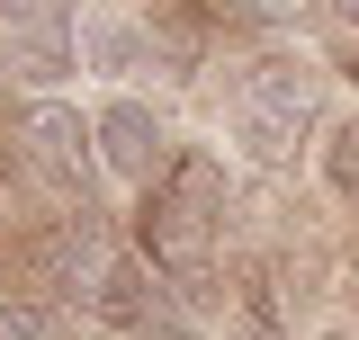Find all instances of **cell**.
Here are the masks:
<instances>
[{"instance_id":"6da1fadb","label":"cell","mask_w":359,"mask_h":340,"mask_svg":"<svg viewBox=\"0 0 359 340\" xmlns=\"http://www.w3.org/2000/svg\"><path fill=\"white\" fill-rule=\"evenodd\" d=\"M216 233H224V162L207 143H180L171 170H162V179L144 188V206H135V251L153 260L162 278H207Z\"/></svg>"},{"instance_id":"7a4b0ae2","label":"cell","mask_w":359,"mask_h":340,"mask_svg":"<svg viewBox=\"0 0 359 340\" xmlns=\"http://www.w3.org/2000/svg\"><path fill=\"white\" fill-rule=\"evenodd\" d=\"M306 126H314V90H306V72L278 63V54H261V63L243 72V90L224 99V134L243 143V162H261V170L297 162Z\"/></svg>"},{"instance_id":"3957f363","label":"cell","mask_w":359,"mask_h":340,"mask_svg":"<svg viewBox=\"0 0 359 340\" xmlns=\"http://www.w3.org/2000/svg\"><path fill=\"white\" fill-rule=\"evenodd\" d=\"M0 72L18 90H63L81 72V18L72 0H0Z\"/></svg>"},{"instance_id":"277c9868","label":"cell","mask_w":359,"mask_h":340,"mask_svg":"<svg viewBox=\"0 0 359 340\" xmlns=\"http://www.w3.org/2000/svg\"><path fill=\"white\" fill-rule=\"evenodd\" d=\"M99 170L108 179H126V188H153L162 170H171V126H162V108H144L135 90H117V99H99Z\"/></svg>"},{"instance_id":"5b68a950","label":"cell","mask_w":359,"mask_h":340,"mask_svg":"<svg viewBox=\"0 0 359 340\" xmlns=\"http://www.w3.org/2000/svg\"><path fill=\"white\" fill-rule=\"evenodd\" d=\"M18 143L36 153V170L54 179V188H90V170H99V126H81V108H72V99H54V90L27 99Z\"/></svg>"},{"instance_id":"8992f818","label":"cell","mask_w":359,"mask_h":340,"mask_svg":"<svg viewBox=\"0 0 359 340\" xmlns=\"http://www.w3.org/2000/svg\"><path fill=\"white\" fill-rule=\"evenodd\" d=\"M144 27H153V63H162L171 81H198V72H207L216 18H207L198 0H153V9H144Z\"/></svg>"},{"instance_id":"52a82bcc","label":"cell","mask_w":359,"mask_h":340,"mask_svg":"<svg viewBox=\"0 0 359 340\" xmlns=\"http://www.w3.org/2000/svg\"><path fill=\"white\" fill-rule=\"evenodd\" d=\"M81 72H108V81L162 72V63H153V27H144V18H117V9L81 18Z\"/></svg>"},{"instance_id":"ba28073f","label":"cell","mask_w":359,"mask_h":340,"mask_svg":"<svg viewBox=\"0 0 359 340\" xmlns=\"http://www.w3.org/2000/svg\"><path fill=\"white\" fill-rule=\"evenodd\" d=\"M323 188H332V197H351V206H359V108H351V117H332V126H323Z\"/></svg>"},{"instance_id":"9c48e42d","label":"cell","mask_w":359,"mask_h":340,"mask_svg":"<svg viewBox=\"0 0 359 340\" xmlns=\"http://www.w3.org/2000/svg\"><path fill=\"white\" fill-rule=\"evenodd\" d=\"M0 340H45V313L27 296H0Z\"/></svg>"},{"instance_id":"30bf717a","label":"cell","mask_w":359,"mask_h":340,"mask_svg":"<svg viewBox=\"0 0 359 340\" xmlns=\"http://www.w3.org/2000/svg\"><path fill=\"white\" fill-rule=\"evenodd\" d=\"M252 9H261V18H287V9H297V0H252Z\"/></svg>"},{"instance_id":"8fae6325","label":"cell","mask_w":359,"mask_h":340,"mask_svg":"<svg viewBox=\"0 0 359 340\" xmlns=\"http://www.w3.org/2000/svg\"><path fill=\"white\" fill-rule=\"evenodd\" d=\"M341 18H359V0H341Z\"/></svg>"},{"instance_id":"7c38bea8","label":"cell","mask_w":359,"mask_h":340,"mask_svg":"<svg viewBox=\"0 0 359 340\" xmlns=\"http://www.w3.org/2000/svg\"><path fill=\"white\" fill-rule=\"evenodd\" d=\"M323 340H359V332H323Z\"/></svg>"}]
</instances>
